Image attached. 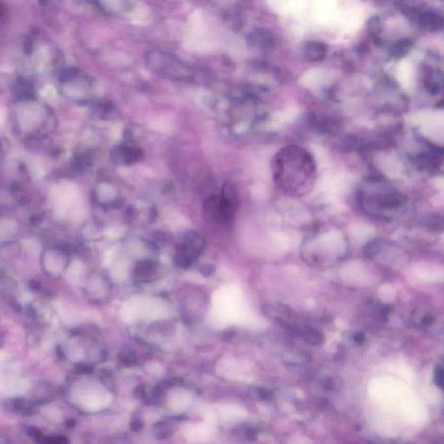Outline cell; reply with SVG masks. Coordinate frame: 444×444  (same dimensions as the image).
<instances>
[{"instance_id":"6da1fadb","label":"cell","mask_w":444,"mask_h":444,"mask_svg":"<svg viewBox=\"0 0 444 444\" xmlns=\"http://www.w3.org/2000/svg\"><path fill=\"white\" fill-rule=\"evenodd\" d=\"M272 173L278 187L289 196L300 197L313 189L317 178L313 155L301 146L282 147L272 160Z\"/></svg>"},{"instance_id":"7a4b0ae2","label":"cell","mask_w":444,"mask_h":444,"mask_svg":"<svg viewBox=\"0 0 444 444\" xmlns=\"http://www.w3.org/2000/svg\"><path fill=\"white\" fill-rule=\"evenodd\" d=\"M16 123L20 131L30 136L46 135L54 128L55 121L50 108L34 97L17 100L15 110Z\"/></svg>"},{"instance_id":"3957f363","label":"cell","mask_w":444,"mask_h":444,"mask_svg":"<svg viewBox=\"0 0 444 444\" xmlns=\"http://www.w3.org/2000/svg\"><path fill=\"white\" fill-rule=\"evenodd\" d=\"M238 206L237 189L231 183H225L220 194L206 198L203 204V213L210 222L226 226L234 220Z\"/></svg>"},{"instance_id":"277c9868","label":"cell","mask_w":444,"mask_h":444,"mask_svg":"<svg viewBox=\"0 0 444 444\" xmlns=\"http://www.w3.org/2000/svg\"><path fill=\"white\" fill-rule=\"evenodd\" d=\"M58 86L63 96L75 102L92 101L95 82L79 68H64L58 72Z\"/></svg>"},{"instance_id":"5b68a950","label":"cell","mask_w":444,"mask_h":444,"mask_svg":"<svg viewBox=\"0 0 444 444\" xmlns=\"http://www.w3.org/2000/svg\"><path fill=\"white\" fill-rule=\"evenodd\" d=\"M145 59L147 66L157 75L177 81L192 80L191 68L173 54L161 50H152L146 54Z\"/></svg>"},{"instance_id":"8992f818","label":"cell","mask_w":444,"mask_h":444,"mask_svg":"<svg viewBox=\"0 0 444 444\" xmlns=\"http://www.w3.org/2000/svg\"><path fill=\"white\" fill-rule=\"evenodd\" d=\"M25 55L27 62L35 68H51L59 66L61 57L59 50L51 42L40 36H32L25 43Z\"/></svg>"},{"instance_id":"52a82bcc","label":"cell","mask_w":444,"mask_h":444,"mask_svg":"<svg viewBox=\"0 0 444 444\" xmlns=\"http://www.w3.org/2000/svg\"><path fill=\"white\" fill-rule=\"evenodd\" d=\"M110 160L118 166H131L137 163L142 157L141 149L133 145L121 144L110 150Z\"/></svg>"},{"instance_id":"ba28073f","label":"cell","mask_w":444,"mask_h":444,"mask_svg":"<svg viewBox=\"0 0 444 444\" xmlns=\"http://www.w3.org/2000/svg\"><path fill=\"white\" fill-rule=\"evenodd\" d=\"M205 247V240L199 233L188 231L185 233L182 243L179 245L177 252L188 257L189 260H195L202 252Z\"/></svg>"},{"instance_id":"9c48e42d","label":"cell","mask_w":444,"mask_h":444,"mask_svg":"<svg viewBox=\"0 0 444 444\" xmlns=\"http://www.w3.org/2000/svg\"><path fill=\"white\" fill-rule=\"evenodd\" d=\"M95 199L100 206L114 205L118 200V190L110 182L102 181L96 185Z\"/></svg>"},{"instance_id":"30bf717a","label":"cell","mask_w":444,"mask_h":444,"mask_svg":"<svg viewBox=\"0 0 444 444\" xmlns=\"http://www.w3.org/2000/svg\"><path fill=\"white\" fill-rule=\"evenodd\" d=\"M91 102V101H90ZM91 108L94 114L103 120H110L118 116V110L113 103L107 100H95L91 102Z\"/></svg>"},{"instance_id":"8fae6325","label":"cell","mask_w":444,"mask_h":444,"mask_svg":"<svg viewBox=\"0 0 444 444\" xmlns=\"http://www.w3.org/2000/svg\"><path fill=\"white\" fill-rule=\"evenodd\" d=\"M96 5L108 14H118L128 7V0H94Z\"/></svg>"},{"instance_id":"7c38bea8","label":"cell","mask_w":444,"mask_h":444,"mask_svg":"<svg viewBox=\"0 0 444 444\" xmlns=\"http://www.w3.org/2000/svg\"><path fill=\"white\" fill-rule=\"evenodd\" d=\"M252 43L260 50H270L274 47V38L265 29H259L252 34Z\"/></svg>"},{"instance_id":"4fadbf2b","label":"cell","mask_w":444,"mask_h":444,"mask_svg":"<svg viewBox=\"0 0 444 444\" xmlns=\"http://www.w3.org/2000/svg\"><path fill=\"white\" fill-rule=\"evenodd\" d=\"M327 47L320 42H310L305 47V55L310 61H321L326 56Z\"/></svg>"},{"instance_id":"5bb4252c","label":"cell","mask_w":444,"mask_h":444,"mask_svg":"<svg viewBox=\"0 0 444 444\" xmlns=\"http://www.w3.org/2000/svg\"><path fill=\"white\" fill-rule=\"evenodd\" d=\"M157 267V264L153 260H142L136 265L135 274L141 277L149 278L156 274Z\"/></svg>"},{"instance_id":"9a60e30c","label":"cell","mask_w":444,"mask_h":444,"mask_svg":"<svg viewBox=\"0 0 444 444\" xmlns=\"http://www.w3.org/2000/svg\"><path fill=\"white\" fill-rule=\"evenodd\" d=\"M303 338L308 344L313 345V346L322 345L324 340L323 334L321 332L316 330H312V329L305 330L303 332Z\"/></svg>"},{"instance_id":"2e32d148","label":"cell","mask_w":444,"mask_h":444,"mask_svg":"<svg viewBox=\"0 0 444 444\" xmlns=\"http://www.w3.org/2000/svg\"><path fill=\"white\" fill-rule=\"evenodd\" d=\"M118 359L121 363L125 366H132L136 363V358L135 355L129 350H123L121 351L119 355H118Z\"/></svg>"},{"instance_id":"e0dca14e","label":"cell","mask_w":444,"mask_h":444,"mask_svg":"<svg viewBox=\"0 0 444 444\" xmlns=\"http://www.w3.org/2000/svg\"><path fill=\"white\" fill-rule=\"evenodd\" d=\"M155 430H156V436L157 438L163 439L168 437L171 434V429L167 426V423L164 422H159L155 424Z\"/></svg>"},{"instance_id":"ac0fdd59","label":"cell","mask_w":444,"mask_h":444,"mask_svg":"<svg viewBox=\"0 0 444 444\" xmlns=\"http://www.w3.org/2000/svg\"><path fill=\"white\" fill-rule=\"evenodd\" d=\"M434 382L438 387L444 390V369L437 367L434 372Z\"/></svg>"},{"instance_id":"d6986e66","label":"cell","mask_w":444,"mask_h":444,"mask_svg":"<svg viewBox=\"0 0 444 444\" xmlns=\"http://www.w3.org/2000/svg\"><path fill=\"white\" fill-rule=\"evenodd\" d=\"M26 434L28 435L29 437H32L34 440L40 442V443L43 439V434L36 427H29L26 430Z\"/></svg>"},{"instance_id":"ffe728a7","label":"cell","mask_w":444,"mask_h":444,"mask_svg":"<svg viewBox=\"0 0 444 444\" xmlns=\"http://www.w3.org/2000/svg\"><path fill=\"white\" fill-rule=\"evenodd\" d=\"M76 370L81 374H91L94 372V367L89 364L79 363L76 366Z\"/></svg>"},{"instance_id":"44dd1931","label":"cell","mask_w":444,"mask_h":444,"mask_svg":"<svg viewBox=\"0 0 444 444\" xmlns=\"http://www.w3.org/2000/svg\"><path fill=\"white\" fill-rule=\"evenodd\" d=\"M134 396L137 399H143L146 397L145 386L143 384H139L135 388L134 391Z\"/></svg>"},{"instance_id":"7402d4cb","label":"cell","mask_w":444,"mask_h":444,"mask_svg":"<svg viewBox=\"0 0 444 444\" xmlns=\"http://www.w3.org/2000/svg\"><path fill=\"white\" fill-rule=\"evenodd\" d=\"M399 203V200L397 199L396 197H391L389 196L387 198H384L383 201L384 206H396Z\"/></svg>"},{"instance_id":"603a6c76","label":"cell","mask_w":444,"mask_h":444,"mask_svg":"<svg viewBox=\"0 0 444 444\" xmlns=\"http://www.w3.org/2000/svg\"><path fill=\"white\" fill-rule=\"evenodd\" d=\"M352 339L357 345H363L365 341V336L362 332H357L352 336Z\"/></svg>"},{"instance_id":"cb8c5ba5","label":"cell","mask_w":444,"mask_h":444,"mask_svg":"<svg viewBox=\"0 0 444 444\" xmlns=\"http://www.w3.org/2000/svg\"><path fill=\"white\" fill-rule=\"evenodd\" d=\"M377 251H378V245L376 242H372L367 246L366 253L369 256L374 255L377 253Z\"/></svg>"},{"instance_id":"d4e9b609","label":"cell","mask_w":444,"mask_h":444,"mask_svg":"<svg viewBox=\"0 0 444 444\" xmlns=\"http://www.w3.org/2000/svg\"><path fill=\"white\" fill-rule=\"evenodd\" d=\"M143 428V423L142 421L139 419H135L130 423V429L133 431H140Z\"/></svg>"},{"instance_id":"484cf974","label":"cell","mask_w":444,"mask_h":444,"mask_svg":"<svg viewBox=\"0 0 444 444\" xmlns=\"http://www.w3.org/2000/svg\"><path fill=\"white\" fill-rule=\"evenodd\" d=\"M29 287H30V289H31L32 291H35V292H39V291L41 290V284H40V282L32 280V281L29 282Z\"/></svg>"},{"instance_id":"4316f807","label":"cell","mask_w":444,"mask_h":444,"mask_svg":"<svg viewBox=\"0 0 444 444\" xmlns=\"http://www.w3.org/2000/svg\"><path fill=\"white\" fill-rule=\"evenodd\" d=\"M432 322H433V318H432V316H430V315H427V316L424 317L423 319V321H422L423 325H426V326L430 325Z\"/></svg>"},{"instance_id":"83f0119b","label":"cell","mask_w":444,"mask_h":444,"mask_svg":"<svg viewBox=\"0 0 444 444\" xmlns=\"http://www.w3.org/2000/svg\"><path fill=\"white\" fill-rule=\"evenodd\" d=\"M55 351H56V353H57V355L58 356V358L64 359V351H63V349L61 348L60 345H57V347L55 349Z\"/></svg>"}]
</instances>
